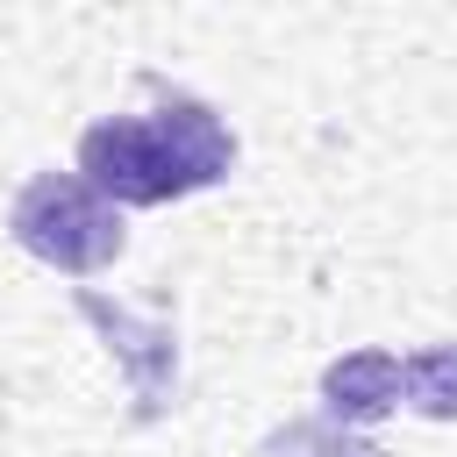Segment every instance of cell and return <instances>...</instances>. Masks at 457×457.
Segmentation results:
<instances>
[{
    "label": "cell",
    "instance_id": "cell-1",
    "mask_svg": "<svg viewBox=\"0 0 457 457\" xmlns=\"http://www.w3.org/2000/svg\"><path fill=\"white\" fill-rule=\"evenodd\" d=\"M228 164H236V136L193 93H171L150 114H107L79 136V179H93L114 207L186 200V193L228 179Z\"/></svg>",
    "mask_w": 457,
    "mask_h": 457
},
{
    "label": "cell",
    "instance_id": "cell-2",
    "mask_svg": "<svg viewBox=\"0 0 457 457\" xmlns=\"http://www.w3.org/2000/svg\"><path fill=\"white\" fill-rule=\"evenodd\" d=\"M7 236L29 257H43L50 271H71V278L107 271L121 257V243H129L121 207L79 171H36L7 207Z\"/></svg>",
    "mask_w": 457,
    "mask_h": 457
},
{
    "label": "cell",
    "instance_id": "cell-3",
    "mask_svg": "<svg viewBox=\"0 0 457 457\" xmlns=\"http://www.w3.org/2000/svg\"><path fill=\"white\" fill-rule=\"evenodd\" d=\"M79 314L107 336V350L129 364V393H136V421H157L179 393V336L171 321H143L129 307H107L100 293H79Z\"/></svg>",
    "mask_w": 457,
    "mask_h": 457
},
{
    "label": "cell",
    "instance_id": "cell-4",
    "mask_svg": "<svg viewBox=\"0 0 457 457\" xmlns=\"http://www.w3.org/2000/svg\"><path fill=\"white\" fill-rule=\"evenodd\" d=\"M321 400L336 421H378L400 407V357L393 350H350L321 371Z\"/></svg>",
    "mask_w": 457,
    "mask_h": 457
},
{
    "label": "cell",
    "instance_id": "cell-5",
    "mask_svg": "<svg viewBox=\"0 0 457 457\" xmlns=\"http://www.w3.org/2000/svg\"><path fill=\"white\" fill-rule=\"evenodd\" d=\"M400 400L428 421H457V343H428L400 357Z\"/></svg>",
    "mask_w": 457,
    "mask_h": 457
},
{
    "label": "cell",
    "instance_id": "cell-6",
    "mask_svg": "<svg viewBox=\"0 0 457 457\" xmlns=\"http://www.w3.org/2000/svg\"><path fill=\"white\" fill-rule=\"evenodd\" d=\"M257 457H386V450L350 436V421H286Z\"/></svg>",
    "mask_w": 457,
    "mask_h": 457
}]
</instances>
